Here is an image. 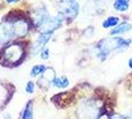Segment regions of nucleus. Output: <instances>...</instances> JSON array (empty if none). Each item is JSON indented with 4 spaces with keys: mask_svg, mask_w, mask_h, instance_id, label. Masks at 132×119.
<instances>
[{
    "mask_svg": "<svg viewBox=\"0 0 132 119\" xmlns=\"http://www.w3.org/2000/svg\"><path fill=\"white\" fill-rule=\"evenodd\" d=\"M9 119H10V118H9Z\"/></svg>",
    "mask_w": 132,
    "mask_h": 119,
    "instance_id": "20",
    "label": "nucleus"
},
{
    "mask_svg": "<svg viewBox=\"0 0 132 119\" xmlns=\"http://www.w3.org/2000/svg\"><path fill=\"white\" fill-rule=\"evenodd\" d=\"M46 71V66H43V65H37V66H34L31 70V75L32 76H38L39 74H42Z\"/></svg>",
    "mask_w": 132,
    "mask_h": 119,
    "instance_id": "12",
    "label": "nucleus"
},
{
    "mask_svg": "<svg viewBox=\"0 0 132 119\" xmlns=\"http://www.w3.org/2000/svg\"><path fill=\"white\" fill-rule=\"evenodd\" d=\"M132 29V25L131 24H129V23H126V22H123V23H121V24H119L118 26H116L114 29H113L112 31L110 32V35H119V34H123V33H126V32H128V31H130Z\"/></svg>",
    "mask_w": 132,
    "mask_h": 119,
    "instance_id": "8",
    "label": "nucleus"
},
{
    "mask_svg": "<svg viewBox=\"0 0 132 119\" xmlns=\"http://www.w3.org/2000/svg\"><path fill=\"white\" fill-rule=\"evenodd\" d=\"M12 26H13L14 36L16 37H24L28 33L29 26L25 20H16Z\"/></svg>",
    "mask_w": 132,
    "mask_h": 119,
    "instance_id": "6",
    "label": "nucleus"
},
{
    "mask_svg": "<svg viewBox=\"0 0 132 119\" xmlns=\"http://www.w3.org/2000/svg\"><path fill=\"white\" fill-rule=\"evenodd\" d=\"M53 86H55L58 88H66L70 84L69 79H67L66 76H62V78H56L52 80Z\"/></svg>",
    "mask_w": 132,
    "mask_h": 119,
    "instance_id": "10",
    "label": "nucleus"
},
{
    "mask_svg": "<svg viewBox=\"0 0 132 119\" xmlns=\"http://www.w3.org/2000/svg\"><path fill=\"white\" fill-rule=\"evenodd\" d=\"M119 22V18L118 17H114V16H111V17H108L106 20H104V22L102 23V27L103 28H111V27L116 26Z\"/></svg>",
    "mask_w": 132,
    "mask_h": 119,
    "instance_id": "11",
    "label": "nucleus"
},
{
    "mask_svg": "<svg viewBox=\"0 0 132 119\" xmlns=\"http://www.w3.org/2000/svg\"><path fill=\"white\" fill-rule=\"evenodd\" d=\"M35 91V84L33 81H29L26 86V92L27 93H33Z\"/></svg>",
    "mask_w": 132,
    "mask_h": 119,
    "instance_id": "14",
    "label": "nucleus"
},
{
    "mask_svg": "<svg viewBox=\"0 0 132 119\" xmlns=\"http://www.w3.org/2000/svg\"><path fill=\"white\" fill-rule=\"evenodd\" d=\"M52 34L53 33H42L40 35L39 37H38V39H37V41L35 42L33 47L34 50H35V53H38L42 49H44L45 45L49 42V40L51 39Z\"/></svg>",
    "mask_w": 132,
    "mask_h": 119,
    "instance_id": "7",
    "label": "nucleus"
},
{
    "mask_svg": "<svg viewBox=\"0 0 132 119\" xmlns=\"http://www.w3.org/2000/svg\"><path fill=\"white\" fill-rule=\"evenodd\" d=\"M128 66H129L130 69H132V58L131 59H129V61H128Z\"/></svg>",
    "mask_w": 132,
    "mask_h": 119,
    "instance_id": "18",
    "label": "nucleus"
},
{
    "mask_svg": "<svg viewBox=\"0 0 132 119\" xmlns=\"http://www.w3.org/2000/svg\"><path fill=\"white\" fill-rule=\"evenodd\" d=\"M129 2L130 0H116L113 4V7L119 12H125L129 8Z\"/></svg>",
    "mask_w": 132,
    "mask_h": 119,
    "instance_id": "9",
    "label": "nucleus"
},
{
    "mask_svg": "<svg viewBox=\"0 0 132 119\" xmlns=\"http://www.w3.org/2000/svg\"><path fill=\"white\" fill-rule=\"evenodd\" d=\"M97 114V107L92 102H86L80 106L81 119H94Z\"/></svg>",
    "mask_w": 132,
    "mask_h": 119,
    "instance_id": "4",
    "label": "nucleus"
},
{
    "mask_svg": "<svg viewBox=\"0 0 132 119\" xmlns=\"http://www.w3.org/2000/svg\"><path fill=\"white\" fill-rule=\"evenodd\" d=\"M99 119H108V118H107V117H106L105 115H103V116H102V117H100V118H99Z\"/></svg>",
    "mask_w": 132,
    "mask_h": 119,
    "instance_id": "19",
    "label": "nucleus"
},
{
    "mask_svg": "<svg viewBox=\"0 0 132 119\" xmlns=\"http://www.w3.org/2000/svg\"><path fill=\"white\" fill-rule=\"evenodd\" d=\"M130 44H131V40H125L122 38H116V37L102 40L97 45L98 57L101 60H104L111 52L127 48L130 46Z\"/></svg>",
    "mask_w": 132,
    "mask_h": 119,
    "instance_id": "1",
    "label": "nucleus"
},
{
    "mask_svg": "<svg viewBox=\"0 0 132 119\" xmlns=\"http://www.w3.org/2000/svg\"><path fill=\"white\" fill-rule=\"evenodd\" d=\"M58 10L62 18L73 20L79 14V6L76 0H60L58 3Z\"/></svg>",
    "mask_w": 132,
    "mask_h": 119,
    "instance_id": "2",
    "label": "nucleus"
},
{
    "mask_svg": "<svg viewBox=\"0 0 132 119\" xmlns=\"http://www.w3.org/2000/svg\"><path fill=\"white\" fill-rule=\"evenodd\" d=\"M22 119H33V108H32V103L29 102L27 104L26 108L23 112Z\"/></svg>",
    "mask_w": 132,
    "mask_h": 119,
    "instance_id": "13",
    "label": "nucleus"
},
{
    "mask_svg": "<svg viewBox=\"0 0 132 119\" xmlns=\"http://www.w3.org/2000/svg\"><path fill=\"white\" fill-rule=\"evenodd\" d=\"M23 48L19 44H13L8 46L3 52V60L7 64H14L22 58Z\"/></svg>",
    "mask_w": 132,
    "mask_h": 119,
    "instance_id": "3",
    "label": "nucleus"
},
{
    "mask_svg": "<svg viewBox=\"0 0 132 119\" xmlns=\"http://www.w3.org/2000/svg\"><path fill=\"white\" fill-rule=\"evenodd\" d=\"M41 58L43 60H47L49 58V50H48V49L44 48V49L42 50V52H41Z\"/></svg>",
    "mask_w": 132,
    "mask_h": 119,
    "instance_id": "15",
    "label": "nucleus"
},
{
    "mask_svg": "<svg viewBox=\"0 0 132 119\" xmlns=\"http://www.w3.org/2000/svg\"><path fill=\"white\" fill-rule=\"evenodd\" d=\"M110 119H127V118L124 117V116H122V115H113V116H111Z\"/></svg>",
    "mask_w": 132,
    "mask_h": 119,
    "instance_id": "16",
    "label": "nucleus"
},
{
    "mask_svg": "<svg viewBox=\"0 0 132 119\" xmlns=\"http://www.w3.org/2000/svg\"><path fill=\"white\" fill-rule=\"evenodd\" d=\"M13 36V26L10 25V23L0 24V45L7 43Z\"/></svg>",
    "mask_w": 132,
    "mask_h": 119,
    "instance_id": "5",
    "label": "nucleus"
},
{
    "mask_svg": "<svg viewBox=\"0 0 132 119\" xmlns=\"http://www.w3.org/2000/svg\"><path fill=\"white\" fill-rule=\"evenodd\" d=\"M7 3H9V4H14V3H17V2H19V0H6Z\"/></svg>",
    "mask_w": 132,
    "mask_h": 119,
    "instance_id": "17",
    "label": "nucleus"
}]
</instances>
